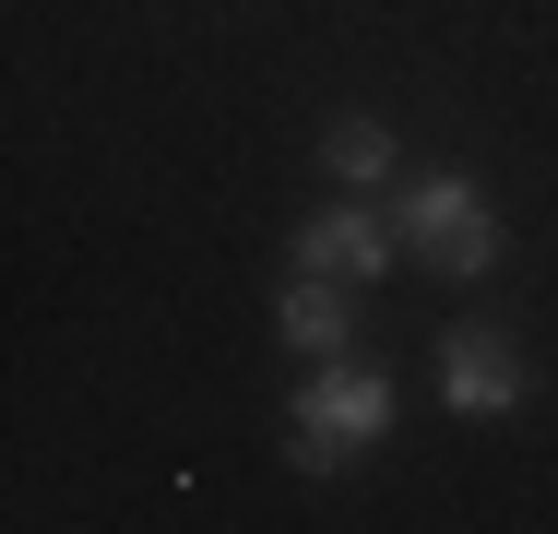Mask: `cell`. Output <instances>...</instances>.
<instances>
[{"instance_id": "6da1fadb", "label": "cell", "mask_w": 558, "mask_h": 534, "mask_svg": "<svg viewBox=\"0 0 558 534\" xmlns=\"http://www.w3.org/2000/svg\"><path fill=\"white\" fill-rule=\"evenodd\" d=\"M392 439V368L380 356H322L298 392H286V463L298 475H344L356 451Z\"/></svg>"}, {"instance_id": "7a4b0ae2", "label": "cell", "mask_w": 558, "mask_h": 534, "mask_svg": "<svg viewBox=\"0 0 558 534\" xmlns=\"http://www.w3.org/2000/svg\"><path fill=\"white\" fill-rule=\"evenodd\" d=\"M392 238L440 274V286H475V274H499V214H487V191L463 179V167H428V179H404L392 191Z\"/></svg>"}, {"instance_id": "3957f363", "label": "cell", "mask_w": 558, "mask_h": 534, "mask_svg": "<svg viewBox=\"0 0 558 534\" xmlns=\"http://www.w3.org/2000/svg\"><path fill=\"white\" fill-rule=\"evenodd\" d=\"M428 368H440L451 416H523V392H535V380H523V344H511L499 320H451Z\"/></svg>"}, {"instance_id": "277c9868", "label": "cell", "mask_w": 558, "mask_h": 534, "mask_svg": "<svg viewBox=\"0 0 558 534\" xmlns=\"http://www.w3.org/2000/svg\"><path fill=\"white\" fill-rule=\"evenodd\" d=\"M392 226L368 203H322V214H298V274H333V286H380L392 274Z\"/></svg>"}, {"instance_id": "5b68a950", "label": "cell", "mask_w": 558, "mask_h": 534, "mask_svg": "<svg viewBox=\"0 0 558 534\" xmlns=\"http://www.w3.org/2000/svg\"><path fill=\"white\" fill-rule=\"evenodd\" d=\"M274 332H286V356H356V286H333V274H298L286 298H274Z\"/></svg>"}, {"instance_id": "8992f818", "label": "cell", "mask_w": 558, "mask_h": 534, "mask_svg": "<svg viewBox=\"0 0 558 534\" xmlns=\"http://www.w3.org/2000/svg\"><path fill=\"white\" fill-rule=\"evenodd\" d=\"M322 167H333V191H392V131L368 107H344L333 131H322Z\"/></svg>"}]
</instances>
